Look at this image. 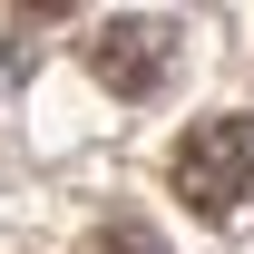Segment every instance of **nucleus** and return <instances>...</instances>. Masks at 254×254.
<instances>
[{
  "instance_id": "obj_1",
  "label": "nucleus",
  "mask_w": 254,
  "mask_h": 254,
  "mask_svg": "<svg viewBox=\"0 0 254 254\" xmlns=\"http://www.w3.org/2000/svg\"><path fill=\"white\" fill-rule=\"evenodd\" d=\"M176 195L195 215H235L254 195V118H195L176 137Z\"/></svg>"
},
{
  "instance_id": "obj_2",
  "label": "nucleus",
  "mask_w": 254,
  "mask_h": 254,
  "mask_svg": "<svg viewBox=\"0 0 254 254\" xmlns=\"http://www.w3.org/2000/svg\"><path fill=\"white\" fill-rule=\"evenodd\" d=\"M88 68H98L118 98H147V88L166 78V30H157V20H108V30L88 39Z\"/></svg>"
},
{
  "instance_id": "obj_3",
  "label": "nucleus",
  "mask_w": 254,
  "mask_h": 254,
  "mask_svg": "<svg viewBox=\"0 0 254 254\" xmlns=\"http://www.w3.org/2000/svg\"><path fill=\"white\" fill-rule=\"evenodd\" d=\"M98 254H157V235H147V225H108V235H98Z\"/></svg>"
}]
</instances>
